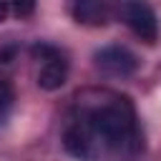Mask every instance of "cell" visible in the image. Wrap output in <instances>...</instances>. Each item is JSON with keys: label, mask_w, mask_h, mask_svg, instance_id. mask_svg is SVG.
Segmentation results:
<instances>
[{"label": "cell", "mask_w": 161, "mask_h": 161, "mask_svg": "<svg viewBox=\"0 0 161 161\" xmlns=\"http://www.w3.org/2000/svg\"><path fill=\"white\" fill-rule=\"evenodd\" d=\"M63 141L65 148L83 161H96L98 151L108 156L133 153L138 143V128L131 103L113 96L111 101L88 106L80 121H75L65 131Z\"/></svg>", "instance_id": "1"}, {"label": "cell", "mask_w": 161, "mask_h": 161, "mask_svg": "<svg viewBox=\"0 0 161 161\" xmlns=\"http://www.w3.org/2000/svg\"><path fill=\"white\" fill-rule=\"evenodd\" d=\"M8 13H10V5H8V0H0V23L8 18Z\"/></svg>", "instance_id": "7"}, {"label": "cell", "mask_w": 161, "mask_h": 161, "mask_svg": "<svg viewBox=\"0 0 161 161\" xmlns=\"http://www.w3.org/2000/svg\"><path fill=\"white\" fill-rule=\"evenodd\" d=\"M38 50L45 53L43 65L38 70V86L43 91H58V88H63V83L68 80V60L60 53L50 50V48H38Z\"/></svg>", "instance_id": "4"}, {"label": "cell", "mask_w": 161, "mask_h": 161, "mask_svg": "<svg viewBox=\"0 0 161 161\" xmlns=\"http://www.w3.org/2000/svg\"><path fill=\"white\" fill-rule=\"evenodd\" d=\"M93 58H96V65L103 73L116 75V78H126L138 68V58L123 45H106V48L96 50Z\"/></svg>", "instance_id": "3"}, {"label": "cell", "mask_w": 161, "mask_h": 161, "mask_svg": "<svg viewBox=\"0 0 161 161\" xmlns=\"http://www.w3.org/2000/svg\"><path fill=\"white\" fill-rule=\"evenodd\" d=\"M73 15L86 25H103L108 20V0H75Z\"/></svg>", "instance_id": "5"}, {"label": "cell", "mask_w": 161, "mask_h": 161, "mask_svg": "<svg viewBox=\"0 0 161 161\" xmlns=\"http://www.w3.org/2000/svg\"><path fill=\"white\" fill-rule=\"evenodd\" d=\"M121 15L126 25L146 43H156L158 38V18L148 0H121Z\"/></svg>", "instance_id": "2"}, {"label": "cell", "mask_w": 161, "mask_h": 161, "mask_svg": "<svg viewBox=\"0 0 161 161\" xmlns=\"http://www.w3.org/2000/svg\"><path fill=\"white\" fill-rule=\"evenodd\" d=\"M8 5H10V13H15L18 18H28L35 10V0H8Z\"/></svg>", "instance_id": "6"}]
</instances>
